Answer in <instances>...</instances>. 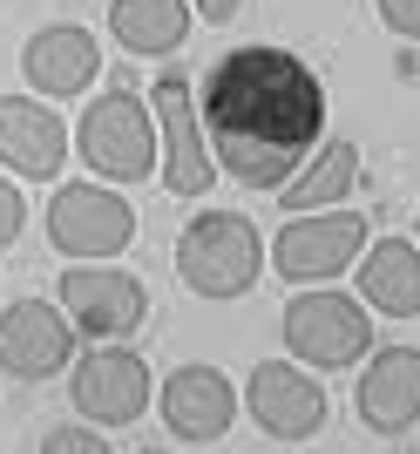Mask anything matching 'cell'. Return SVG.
I'll return each instance as SVG.
<instances>
[{"instance_id":"11","label":"cell","mask_w":420,"mask_h":454,"mask_svg":"<svg viewBox=\"0 0 420 454\" xmlns=\"http://www.w3.org/2000/svg\"><path fill=\"white\" fill-rule=\"evenodd\" d=\"M75 353V325L48 299H14L0 312V373L14 380H55Z\"/></svg>"},{"instance_id":"24","label":"cell","mask_w":420,"mask_h":454,"mask_svg":"<svg viewBox=\"0 0 420 454\" xmlns=\"http://www.w3.org/2000/svg\"><path fill=\"white\" fill-rule=\"evenodd\" d=\"M414 231H420V224H414Z\"/></svg>"},{"instance_id":"20","label":"cell","mask_w":420,"mask_h":454,"mask_svg":"<svg viewBox=\"0 0 420 454\" xmlns=\"http://www.w3.org/2000/svg\"><path fill=\"white\" fill-rule=\"evenodd\" d=\"M20 231H27V197H20V190L7 184V176H0V251L14 245Z\"/></svg>"},{"instance_id":"1","label":"cell","mask_w":420,"mask_h":454,"mask_svg":"<svg viewBox=\"0 0 420 454\" xmlns=\"http://www.w3.org/2000/svg\"><path fill=\"white\" fill-rule=\"evenodd\" d=\"M210 163L245 190H285L325 136V89L292 48H230L197 89Z\"/></svg>"},{"instance_id":"10","label":"cell","mask_w":420,"mask_h":454,"mask_svg":"<svg viewBox=\"0 0 420 454\" xmlns=\"http://www.w3.org/2000/svg\"><path fill=\"white\" fill-rule=\"evenodd\" d=\"M237 400L251 407V420L271 441H312L325 427V387L299 360H258Z\"/></svg>"},{"instance_id":"18","label":"cell","mask_w":420,"mask_h":454,"mask_svg":"<svg viewBox=\"0 0 420 454\" xmlns=\"http://www.w3.org/2000/svg\"><path fill=\"white\" fill-rule=\"evenodd\" d=\"M360 184V143H319V156H306V170L292 176L278 197H285L292 217H306V210H332L346 197V190Z\"/></svg>"},{"instance_id":"4","label":"cell","mask_w":420,"mask_h":454,"mask_svg":"<svg viewBox=\"0 0 420 454\" xmlns=\"http://www.w3.org/2000/svg\"><path fill=\"white\" fill-rule=\"evenodd\" d=\"M285 346L299 366H319V373H339V366H360L373 353V319H366L360 299L346 292H299L285 305Z\"/></svg>"},{"instance_id":"15","label":"cell","mask_w":420,"mask_h":454,"mask_svg":"<svg viewBox=\"0 0 420 454\" xmlns=\"http://www.w3.org/2000/svg\"><path fill=\"white\" fill-rule=\"evenodd\" d=\"M20 75L35 82L41 95H82L89 82L102 75V48L89 27H41V35H27V48H20Z\"/></svg>"},{"instance_id":"23","label":"cell","mask_w":420,"mask_h":454,"mask_svg":"<svg viewBox=\"0 0 420 454\" xmlns=\"http://www.w3.org/2000/svg\"><path fill=\"white\" fill-rule=\"evenodd\" d=\"M143 454H163V448H143Z\"/></svg>"},{"instance_id":"2","label":"cell","mask_w":420,"mask_h":454,"mask_svg":"<svg viewBox=\"0 0 420 454\" xmlns=\"http://www.w3.org/2000/svg\"><path fill=\"white\" fill-rule=\"evenodd\" d=\"M258 271H265V245H258V224L237 210H197L176 238V278L197 299H245Z\"/></svg>"},{"instance_id":"12","label":"cell","mask_w":420,"mask_h":454,"mask_svg":"<svg viewBox=\"0 0 420 454\" xmlns=\"http://www.w3.org/2000/svg\"><path fill=\"white\" fill-rule=\"evenodd\" d=\"M156 407H163V427L176 441H224L237 420V387L217 366H176L156 387Z\"/></svg>"},{"instance_id":"3","label":"cell","mask_w":420,"mask_h":454,"mask_svg":"<svg viewBox=\"0 0 420 454\" xmlns=\"http://www.w3.org/2000/svg\"><path fill=\"white\" fill-rule=\"evenodd\" d=\"M75 150L96 176H115V184H136V176L156 170V115L150 102H136L129 89H109L89 102L75 129Z\"/></svg>"},{"instance_id":"5","label":"cell","mask_w":420,"mask_h":454,"mask_svg":"<svg viewBox=\"0 0 420 454\" xmlns=\"http://www.w3.org/2000/svg\"><path fill=\"white\" fill-rule=\"evenodd\" d=\"M48 238H55L61 258L75 265H102L115 251H129L136 238V210L102 184H61L48 197Z\"/></svg>"},{"instance_id":"6","label":"cell","mask_w":420,"mask_h":454,"mask_svg":"<svg viewBox=\"0 0 420 454\" xmlns=\"http://www.w3.org/2000/svg\"><path fill=\"white\" fill-rule=\"evenodd\" d=\"M150 115H156V156H163V184L176 197H204L217 184V163H210L204 122H197V89L176 68H163L150 89Z\"/></svg>"},{"instance_id":"9","label":"cell","mask_w":420,"mask_h":454,"mask_svg":"<svg viewBox=\"0 0 420 454\" xmlns=\"http://www.w3.org/2000/svg\"><path fill=\"white\" fill-rule=\"evenodd\" d=\"M61 312L89 340H129L150 312V292H143V278L115 265H68L61 271Z\"/></svg>"},{"instance_id":"8","label":"cell","mask_w":420,"mask_h":454,"mask_svg":"<svg viewBox=\"0 0 420 454\" xmlns=\"http://www.w3.org/2000/svg\"><path fill=\"white\" fill-rule=\"evenodd\" d=\"M68 400H75V414L89 427H129L156 400L150 360L129 353V346H96V353H82L75 380H68Z\"/></svg>"},{"instance_id":"13","label":"cell","mask_w":420,"mask_h":454,"mask_svg":"<svg viewBox=\"0 0 420 454\" xmlns=\"http://www.w3.org/2000/svg\"><path fill=\"white\" fill-rule=\"evenodd\" d=\"M0 163L14 176H61L68 122L55 109H41L35 95H0Z\"/></svg>"},{"instance_id":"17","label":"cell","mask_w":420,"mask_h":454,"mask_svg":"<svg viewBox=\"0 0 420 454\" xmlns=\"http://www.w3.org/2000/svg\"><path fill=\"white\" fill-rule=\"evenodd\" d=\"M109 35L129 55H176L183 35H191V0H115Z\"/></svg>"},{"instance_id":"21","label":"cell","mask_w":420,"mask_h":454,"mask_svg":"<svg viewBox=\"0 0 420 454\" xmlns=\"http://www.w3.org/2000/svg\"><path fill=\"white\" fill-rule=\"evenodd\" d=\"M380 20L401 41H420V0H380Z\"/></svg>"},{"instance_id":"19","label":"cell","mask_w":420,"mask_h":454,"mask_svg":"<svg viewBox=\"0 0 420 454\" xmlns=\"http://www.w3.org/2000/svg\"><path fill=\"white\" fill-rule=\"evenodd\" d=\"M41 454H109V441H102L96 427H48Z\"/></svg>"},{"instance_id":"7","label":"cell","mask_w":420,"mask_h":454,"mask_svg":"<svg viewBox=\"0 0 420 454\" xmlns=\"http://www.w3.org/2000/svg\"><path fill=\"white\" fill-rule=\"evenodd\" d=\"M366 238H373V224L360 210H306V217H292L278 231L271 265L285 271L292 285H319V278H339L346 265H360Z\"/></svg>"},{"instance_id":"16","label":"cell","mask_w":420,"mask_h":454,"mask_svg":"<svg viewBox=\"0 0 420 454\" xmlns=\"http://www.w3.org/2000/svg\"><path fill=\"white\" fill-rule=\"evenodd\" d=\"M360 305L386 319H420V251L407 238H380L360 251Z\"/></svg>"},{"instance_id":"14","label":"cell","mask_w":420,"mask_h":454,"mask_svg":"<svg viewBox=\"0 0 420 454\" xmlns=\"http://www.w3.org/2000/svg\"><path fill=\"white\" fill-rule=\"evenodd\" d=\"M360 420L373 434H407L420 420V353L414 346H380L360 373Z\"/></svg>"},{"instance_id":"22","label":"cell","mask_w":420,"mask_h":454,"mask_svg":"<svg viewBox=\"0 0 420 454\" xmlns=\"http://www.w3.org/2000/svg\"><path fill=\"white\" fill-rule=\"evenodd\" d=\"M237 7H245V0H191L197 20H237Z\"/></svg>"}]
</instances>
